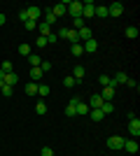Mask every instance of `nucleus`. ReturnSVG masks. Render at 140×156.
<instances>
[{
    "mask_svg": "<svg viewBox=\"0 0 140 156\" xmlns=\"http://www.w3.org/2000/svg\"><path fill=\"white\" fill-rule=\"evenodd\" d=\"M82 47H84V51H89V54H93V51H96V49H98V42H96V40H87V42H84V44H82Z\"/></svg>",
    "mask_w": 140,
    "mask_h": 156,
    "instance_id": "nucleus-13",
    "label": "nucleus"
},
{
    "mask_svg": "<svg viewBox=\"0 0 140 156\" xmlns=\"http://www.w3.org/2000/svg\"><path fill=\"white\" fill-rule=\"evenodd\" d=\"M35 47H40V49H42V47H47V37H42V35H40V37L35 40Z\"/></svg>",
    "mask_w": 140,
    "mask_h": 156,
    "instance_id": "nucleus-35",
    "label": "nucleus"
},
{
    "mask_svg": "<svg viewBox=\"0 0 140 156\" xmlns=\"http://www.w3.org/2000/svg\"><path fill=\"white\" fill-rule=\"evenodd\" d=\"M38 28H40V35H42V37H47V35L52 33V26H47L45 21H40V23H38Z\"/></svg>",
    "mask_w": 140,
    "mask_h": 156,
    "instance_id": "nucleus-22",
    "label": "nucleus"
},
{
    "mask_svg": "<svg viewBox=\"0 0 140 156\" xmlns=\"http://www.w3.org/2000/svg\"><path fill=\"white\" fill-rule=\"evenodd\" d=\"M84 75H87V72H84V68H82V65H75V70H73L75 82H82V79H84Z\"/></svg>",
    "mask_w": 140,
    "mask_h": 156,
    "instance_id": "nucleus-14",
    "label": "nucleus"
},
{
    "mask_svg": "<svg viewBox=\"0 0 140 156\" xmlns=\"http://www.w3.org/2000/svg\"><path fill=\"white\" fill-rule=\"evenodd\" d=\"M66 40H70L73 44H77V42H80V35H77V30H73V28H68V35H66Z\"/></svg>",
    "mask_w": 140,
    "mask_h": 156,
    "instance_id": "nucleus-20",
    "label": "nucleus"
},
{
    "mask_svg": "<svg viewBox=\"0 0 140 156\" xmlns=\"http://www.w3.org/2000/svg\"><path fill=\"white\" fill-rule=\"evenodd\" d=\"M52 14L56 16V19H61V16L66 14V5H63V2H61V5H54L52 7Z\"/></svg>",
    "mask_w": 140,
    "mask_h": 156,
    "instance_id": "nucleus-15",
    "label": "nucleus"
},
{
    "mask_svg": "<svg viewBox=\"0 0 140 156\" xmlns=\"http://www.w3.org/2000/svg\"><path fill=\"white\" fill-rule=\"evenodd\" d=\"M126 86H131V89H138V82H135V79H131V77H128V79H126Z\"/></svg>",
    "mask_w": 140,
    "mask_h": 156,
    "instance_id": "nucleus-40",
    "label": "nucleus"
},
{
    "mask_svg": "<svg viewBox=\"0 0 140 156\" xmlns=\"http://www.w3.org/2000/svg\"><path fill=\"white\" fill-rule=\"evenodd\" d=\"M49 93H52V89H49L47 84H38V96L40 98H47Z\"/></svg>",
    "mask_w": 140,
    "mask_h": 156,
    "instance_id": "nucleus-19",
    "label": "nucleus"
},
{
    "mask_svg": "<svg viewBox=\"0 0 140 156\" xmlns=\"http://www.w3.org/2000/svg\"><path fill=\"white\" fill-rule=\"evenodd\" d=\"M89 110H98V107H100V105H103V98H100V93H93V96L91 98H89Z\"/></svg>",
    "mask_w": 140,
    "mask_h": 156,
    "instance_id": "nucleus-6",
    "label": "nucleus"
},
{
    "mask_svg": "<svg viewBox=\"0 0 140 156\" xmlns=\"http://www.w3.org/2000/svg\"><path fill=\"white\" fill-rule=\"evenodd\" d=\"M128 133H131L133 137H138V135H140V119H138V117L128 119Z\"/></svg>",
    "mask_w": 140,
    "mask_h": 156,
    "instance_id": "nucleus-4",
    "label": "nucleus"
},
{
    "mask_svg": "<svg viewBox=\"0 0 140 156\" xmlns=\"http://www.w3.org/2000/svg\"><path fill=\"white\" fill-rule=\"evenodd\" d=\"M100 112H103V114H112L114 112V105H112V100H103V105H100Z\"/></svg>",
    "mask_w": 140,
    "mask_h": 156,
    "instance_id": "nucleus-11",
    "label": "nucleus"
},
{
    "mask_svg": "<svg viewBox=\"0 0 140 156\" xmlns=\"http://www.w3.org/2000/svg\"><path fill=\"white\" fill-rule=\"evenodd\" d=\"M0 91H2V96H5V98H9L14 93V89H12V86H0Z\"/></svg>",
    "mask_w": 140,
    "mask_h": 156,
    "instance_id": "nucleus-32",
    "label": "nucleus"
},
{
    "mask_svg": "<svg viewBox=\"0 0 140 156\" xmlns=\"http://www.w3.org/2000/svg\"><path fill=\"white\" fill-rule=\"evenodd\" d=\"M84 26H87V23H84L82 16H80V19H73V30H80V28H84Z\"/></svg>",
    "mask_w": 140,
    "mask_h": 156,
    "instance_id": "nucleus-27",
    "label": "nucleus"
},
{
    "mask_svg": "<svg viewBox=\"0 0 140 156\" xmlns=\"http://www.w3.org/2000/svg\"><path fill=\"white\" fill-rule=\"evenodd\" d=\"M26 96H38V82H28L26 84Z\"/></svg>",
    "mask_w": 140,
    "mask_h": 156,
    "instance_id": "nucleus-17",
    "label": "nucleus"
},
{
    "mask_svg": "<svg viewBox=\"0 0 140 156\" xmlns=\"http://www.w3.org/2000/svg\"><path fill=\"white\" fill-rule=\"evenodd\" d=\"M35 112H38V114H47V105H45V103L40 100V103L35 105Z\"/></svg>",
    "mask_w": 140,
    "mask_h": 156,
    "instance_id": "nucleus-31",
    "label": "nucleus"
},
{
    "mask_svg": "<svg viewBox=\"0 0 140 156\" xmlns=\"http://www.w3.org/2000/svg\"><path fill=\"white\" fill-rule=\"evenodd\" d=\"M100 98H103V100H112V98H114V89H112V86H103Z\"/></svg>",
    "mask_w": 140,
    "mask_h": 156,
    "instance_id": "nucleus-16",
    "label": "nucleus"
},
{
    "mask_svg": "<svg viewBox=\"0 0 140 156\" xmlns=\"http://www.w3.org/2000/svg\"><path fill=\"white\" fill-rule=\"evenodd\" d=\"M19 54L21 56H31V47L28 44H19Z\"/></svg>",
    "mask_w": 140,
    "mask_h": 156,
    "instance_id": "nucleus-30",
    "label": "nucleus"
},
{
    "mask_svg": "<svg viewBox=\"0 0 140 156\" xmlns=\"http://www.w3.org/2000/svg\"><path fill=\"white\" fill-rule=\"evenodd\" d=\"M23 28H26V30H33V28H38V23H35V21H31V19H28L26 23H23Z\"/></svg>",
    "mask_w": 140,
    "mask_h": 156,
    "instance_id": "nucleus-36",
    "label": "nucleus"
},
{
    "mask_svg": "<svg viewBox=\"0 0 140 156\" xmlns=\"http://www.w3.org/2000/svg\"><path fill=\"white\" fill-rule=\"evenodd\" d=\"M70 51H73V56H82V54H84V47H82V42L73 44V47H70Z\"/></svg>",
    "mask_w": 140,
    "mask_h": 156,
    "instance_id": "nucleus-23",
    "label": "nucleus"
},
{
    "mask_svg": "<svg viewBox=\"0 0 140 156\" xmlns=\"http://www.w3.org/2000/svg\"><path fill=\"white\" fill-rule=\"evenodd\" d=\"M42 19H45V23H47V26H54V23L59 21V19H56V16L52 14V9H47V12H42Z\"/></svg>",
    "mask_w": 140,
    "mask_h": 156,
    "instance_id": "nucleus-10",
    "label": "nucleus"
},
{
    "mask_svg": "<svg viewBox=\"0 0 140 156\" xmlns=\"http://www.w3.org/2000/svg\"><path fill=\"white\" fill-rule=\"evenodd\" d=\"M93 16H98V19H105V16H107V7L98 5V7H96V14H93Z\"/></svg>",
    "mask_w": 140,
    "mask_h": 156,
    "instance_id": "nucleus-25",
    "label": "nucleus"
},
{
    "mask_svg": "<svg viewBox=\"0 0 140 156\" xmlns=\"http://www.w3.org/2000/svg\"><path fill=\"white\" fill-rule=\"evenodd\" d=\"M124 140H126V137H119V135H112V137H107V147H110V149H124Z\"/></svg>",
    "mask_w": 140,
    "mask_h": 156,
    "instance_id": "nucleus-2",
    "label": "nucleus"
},
{
    "mask_svg": "<svg viewBox=\"0 0 140 156\" xmlns=\"http://www.w3.org/2000/svg\"><path fill=\"white\" fill-rule=\"evenodd\" d=\"M121 12H124V5H121V2L107 5V16H121Z\"/></svg>",
    "mask_w": 140,
    "mask_h": 156,
    "instance_id": "nucleus-5",
    "label": "nucleus"
},
{
    "mask_svg": "<svg viewBox=\"0 0 140 156\" xmlns=\"http://www.w3.org/2000/svg\"><path fill=\"white\" fill-rule=\"evenodd\" d=\"M126 37L135 40V37H138V28H135V26H128V28H126Z\"/></svg>",
    "mask_w": 140,
    "mask_h": 156,
    "instance_id": "nucleus-28",
    "label": "nucleus"
},
{
    "mask_svg": "<svg viewBox=\"0 0 140 156\" xmlns=\"http://www.w3.org/2000/svg\"><path fill=\"white\" fill-rule=\"evenodd\" d=\"M19 19L23 21V23H26V21H28V12H26V7H23V9H21V12H19Z\"/></svg>",
    "mask_w": 140,
    "mask_h": 156,
    "instance_id": "nucleus-38",
    "label": "nucleus"
},
{
    "mask_svg": "<svg viewBox=\"0 0 140 156\" xmlns=\"http://www.w3.org/2000/svg\"><path fill=\"white\" fill-rule=\"evenodd\" d=\"M66 14H70L73 19H80V16H82V2H80V0H70L68 7H66Z\"/></svg>",
    "mask_w": 140,
    "mask_h": 156,
    "instance_id": "nucleus-1",
    "label": "nucleus"
},
{
    "mask_svg": "<svg viewBox=\"0 0 140 156\" xmlns=\"http://www.w3.org/2000/svg\"><path fill=\"white\" fill-rule=\"evenodd\" d=\"M40 70H42V72L52 70V63H49V61H42V63H40Z\"/></svg>",
    "mask_w": 140,
    "mask_h": 156,
    "instance_id": "nucleus-37",
    "label": "nucleus"
},
{
    "mask_svg": "<svg viewBox=\"0 0 140 156\" xmlns=\"http://www.w3.org/2000/svg\"><path fill=\"white\" fill-rule=\"evenodd\" d=\"M77 35H80V42H87V40L93 37V30H91L89 26H84V28H80V30H77Z\"/></svg>",
    "mask_w": 140,
    "mask_h": 156,
    "instance_id": "nucleus-7",
    "label": "nucleus"
},
{
    "mask_svg": "<svg viewBox=\"0 0 140 156\" xmlns=\"http://www.w3.org/2000/svg\"><path fill=\"white\" fill-rule=\"evenodd\" d=\"M28 63H31V68H40L42 58L38 56V54H31V56H28Z\"/></svg>",
    "mask_w": 140,
    "mask_h": 156,
    "instance_id": "nucleus-21",
    "label": "nucleus"
},
{
    "mask_svg": "<svg viewBox=\"0 0 140 156\" xmlns=\"http://www.w3.org/2000/svg\"><path fill=\"white\" fill-rule=\"evenodd\" d=\"M98 84L100 86H110V77H107V75H100V77H98Z\"/></svg>",
    "mask_w": 140,
    "mask_h": 156,
    "instance_id": "nucleus-33",
    "label": "nucleus"
},
{
    "mask_svg": "<svg viewBox=\"0 0 140 156\" xmlns=\"http://www.w3.org/2000/svg\"><path fill=\"white\" fill-rule=\"evenodd\" d=\"M16 82H19V75H16V72H7V75H5V86H12V89H14Z\"/></svg>",
    "mask_w": 140,
    "mask_h": 156,
    "instance_id": "nucleus-8",
    "label": "nucleus"
},
{
    "mask_svg": "<svg viewBox=\"0 0 140 156\" xmlns=\"http://www.w3.org/2000/svg\"><path fill=\"white\" fill-rule=\"evenodd\" d=\"M56 42H59L56 33H49V35H47V44H56Z\"/></svg>",
    "mask_w": 140,
    "mask_h": 156,
    "instance_id": "nucleus-34",
    "label": "nucleus"
},
{
    "mask_svg": "<svg viewBox=\"0 0 140 156\" xmlns=\"http://www.w3.org/2000/svg\"><path fill=\"white\" fill-rule=\"evenodd\" d=\"M75 112H77V117H87L89 114V105L87 103H77L75 105Z\"/></svg>",
    "mask_w": 140,
    "mask_h": 156,
    "instance_id": "nucleus-12",
    "label": "nucleus"
},
{
    "mask_svg": "<svg viewBox=\"0 0 140 156\" xmlns=\"http://www.w3.org/2000/svg\"><path fill=\"white\" fill-rule=\"evenodd\" d=\"M63 84H66L68 89H73V86L77 84V82H75V77H73V75H68V77H63Z\"/></svg>",
    "mask_w": 140,
    "mask_h": 156,
    "instance_id": "nucleus-29",
    "label": "nucleus"
},
{
    "mask_svg": "<svg viewBox=\"0 0 140 156\" xmlns=\"http://www.w3.org/2000/svg\"><path fill=\"white\" fill-rule=\"evenodd\" d=\"M0 70L5 72V75H7V72H14V65H12V61H5V63H0Z\"/></svg>",
    "mask_w": 140,
    "mask_h": 156,
    "instance_id": "nucleus-26",
    "label": "nucleus"
},
{
    "mask_svg": "<svg viewBox=\"0 0 140 156\" xmlns=\"http://www.w3.org/2000/svg\"><path fill=\"white\" fill-rule=\"evenodd\" d=\"M31 79H33V82H40L42 79V70L40 68H31Z\"/></svg>",
    "mask_w": 140,
    "mask_h": 156,
    "instance_id": "nucleus-24",
    "label": "nucleus"
},
{
    "mask_svg": "<svg viewBox=\"0 0 140 156\" xmlns=\"http://www.w3.org/2000/svg\"><path fill=\"white\" fill-rule=\"evenodd\" d=\"M0 86H5V72L0 70Z\"/></svg>",
    "mask_w": 140,
    "mask_h": 156,
    "instance_id": "nucleus-41",
    "label": "nucleus"
},
{
    "mask_svg": "<svg viewBox=\"0 0 140 156\" xmlns=\"http://www.w3.org/2000/svg\"><path fill=\"white\" fill-rule=\"evenodd\" d=\"M93 14H96V5H93L91 0L82 2V19H87V16H93Z\"/></svg>",
    "mask_w": 140,
    "mask_h": 156,
    "instance_id": "nucleus-3",
    "label": "nucleus"
},
{
    "mask_svg": "<svg viewBox=\"0 0 140 156\" xmlns=\"http://www.w3.org/2000/svg\"><path fill=\"white\" fill-rule=\"evenodd\" d=\"M2 23H5V14H0V26H2Z\"/></svg>",
    "mask_w": 140,
    "mask_h": 156,
    "instance_id": "nucleus-42",
    "label": "nucleus"
},
{
    "mask_svg": "<svg viewBox=\"0 0 140 156\" xmlns=\"http://www.w3.org/2000/svg\"><path fill=\"white\" fill-rule=\"evenodd\" d=\"M42 156H54V149L52 147H42Z\"/></svg>",
    "mask_w": 140,
    "mask_h": 156,
    "instance_id": "nucleus-39",
    "label": "nucleus"
},
{
    "mask_svg": "<svg viewBox=\"0 0 140 156\" xmlns=\"http://www.w3.org/2000/svg\"><path fill=\"white\" fill-rule=\"evenodd\" d=\"M89 117H91L93 121H103V119H105V114H103V112H100V107H98V110H89Z\"/></svg>",
    "mask_w": 140,
    "mask_h": 156,
    "instance_id": "nucleus-18",
    "label": "nucleus"
},
{
    "mask_svg": "<svg viewBox=\"0 0 140 156\" xmlns=\"http://www.w3.org/2000/svg\"><path fill=\"white\" fill-rule=\"evenodd\" d=\"M124 149H126L128 154H138V142H135V140H124Z\"/></svg>",
    "mask_w": 140,
    "mask_h": 156,
    "instance_id": "nucleus-9",
    "label": "nucleus"
}]
</instances>
